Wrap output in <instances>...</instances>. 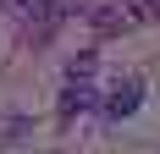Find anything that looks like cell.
I'll return each instance as SVG.
<instances>
[{"label":"cell","mask_w":160,"mask_h":154,"mask_svg":"<svg viewBox=\"0 0 160 154\" xmlns=\"http://www.w3.org/2000/svg\"><path fill=\"white\" fill-rule=\"evenodd\" d=\"M138 105H144V83H138V77H127V83H116V88L105 94V116H111V121L132 116Z\"/></svg>","instance_id":"cell-1"},{"label":"cell","mask_w":160,"mask_h":154,"mask_svg":"<svg viewBox=\"0 0 160 154\" xmlns=\"http://www.w3.org/2000/svg\"><path fill=\"white\" fill-rule=\"evenodd\" d=\"M83 105H94V88H88V83H78V77H72V88L61 94V110H83Z\"/></svg>","instance_id":"cell-2"},{"label":"cell","mask_w":160,"mask_h":154,"mask_svg":"<svg viewBox=\"0 0 160 154\" xmlns=\"http://www.w3.org/2000/svg\"><path fill=\"white\" fill-rule=\"evenodd\" d=\"M17 6H33V0H17Z\"/></svg>","instance_id":"cell-3"}]
</instances>
